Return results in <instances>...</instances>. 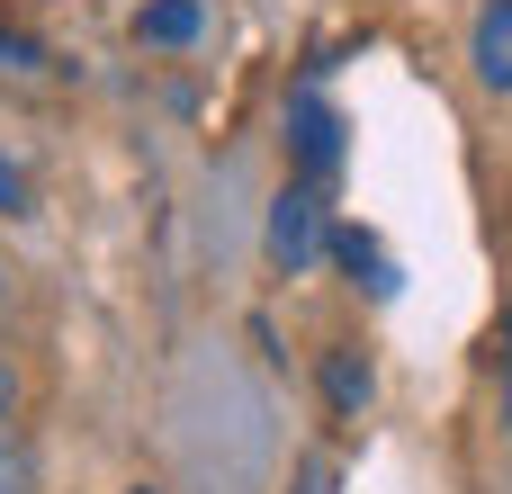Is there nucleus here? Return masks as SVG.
<instances>
[{"mask_svg": "<svg viewBox=\"0 0 512 494\" xmlns=\"http://www.w3.org/2000/svg\"><path fill=\"white\" fill-rule=\"evenodd\" d=\"M468 63H477V81H486L495 99H512V0H486V9H477Z\"/></svg>", "mask_w": 512, "mask_h": 494, "instance_id": "3", "label": "nucleus"}, {"mask_svg": "<svg viewBox=\"0 0 512 494\" xmlns=\"http://www.w3.org/2000/svg\"><path fill=\"white\" fill-rule=\"evenodd\" d=\"M288 494H333V468H324V459H297V477H288Z\"/></svg>", "mask_w": 512, "mask_h": 494, "instance_id": "10", "label": "nucleus"}, {"mask_svg": "<svg viewBox=\"0 0 512 494\" xmlns=\"http://www.w3.org/2000/svg\"><path fill=\"white\" fill-rule=\"evenodd\" d=\"M261 243H270V261L288 270V279H306L324 252H333V225H324V198L306 189V180H288L279 198H270V225H261Z\"/></svg>", "mask_w": 512, "mask_h": 494, "instance_id": "1", "label": "nucleus"}, {"mask_svg": "<svg viewBox=\"0 0 512 494\" xmlns=\"http://www.w3.org/2000/svg\"><path fill=\"white\" fill-rule=\"evenodd\" d=\"M288 153H297L306 189L342 171V108H333L324 90H297V99H288Z\"/></svg>", "mask_w": 512, "mask_h": 494, "instance_id": "2", "label": "nucleus"}, {"mask_svg": "<svg viewBox=\"0 0 512 494\" xmlns=\"http://www.w3.org/2000/svg\"><path fill=\"white\" fill-rule=\"evenodd\" d=\"M135 494H153V486H135Z\"/></svg>", "mask_w": 512, "mask_h": 494, "instance_id": "14", "label": "nucleus"}, {"mask_svg": "<svg viewBox=\"0 0 512 494\" xmlns=\"http://www.w3.org/2000/svg\"><path fill=\"white\" fill-rule=\"evenodd\" d=\"M0 494H36V459L18 432H0Z\"/></svg>", "mask_w": 512, "mask_h": 494, "instance_id": "7", "label": "nucleus"}, {"mask_svg": "<svg viewBox=\"0 0 512 494\" xmlns=\"http://www.w3.org/2000/svg\"><path fill=\"white\" fill-rule=\"evenodd\" d=\"M0 72H45V45L18 36V27H0Z\"/></svg>", "mask_w": 512, "mask_h": 494, "instance_id": "8", "label": "nucleus"}, {"mask_svg": "<svg viewBox=\"0 0 512 494\" xmlns=\"http://www.w3.org/2000/svg\"><path fill=\"white\" fill-rule=\"evenodd\" d=\"M0 324H9V270H0Z\"/></svg>", "mask_w": 512, "mask_h": 494, "instance_id": "13", "label": "nucleus"}, {"mask_svg": "<svg viewBox=\"0 0 512 494\" xmlns=\"http://www.w3.org/2000/svg\"><path fill=\"white\" fill-rule=\"evenodd\" d=\"M495 351H504V414H512V315H504V333H495Z\"/></svg>", "mask_w": 512, "mask_h": 494, "instance_id": "12", "label": "nucleus"}, {"mask_svg": "<svg viewBox=\"0 0 512 494\" xmlns=\"http://www.w3.org/2000/svg\"><path fill=\"white\" fill-rule=\"evenodd\" d=\"M333 252H342V270H351V279H360V288H369V297H396V288H405V279H396V261H387V243H378V234H360V225H351V234H333Z\"/></svg>", "mask_w": 512, "mask_h": 494, "instance_id": "6", "label": "nucleus"}, {"mask_svg": "<svg viewBox=\"0 0 512 494\" xmlns=\"http://www.w3.org/2000/svg\"><path fill=\"white\" fill-rule=\"evenodd\" d=\"M18 207H27V171L0 153V216H18Z\"/></svg>", "mask_w": 512, "mask_h": 494, "instance_id": "9", "label": "nucleus"}, {"mask_svg": "<svg viewBox=\"0 0 512 494\" xmlns=\"http://www.w3.org/2000/svg\"><path fill=\"white\" fill-rule=\"evenodd\" d=\"M369 396H378L369 351H324V405L333 414H369Z\"/></svg>", "mask_w": 512, "mask_h": 494, "instance_id": "4", "label": "nucleus"}, {"mask_svg": "<svg viewBox=\"0 0 512 494\" xmlns=\"http://www.w3.org/2000/svg\"><path fill=\"white\" fill-rule=\"evenodd\" d=\"M9 414H18V369L0 360V432H9Z\"/></svg>", "mask_w": 512, "mask_h": 494, "instance_id": "11", "label": "nucleus"}, {"mask_svg": "<svg viewBox=\"0 0 512 494\" xmlns=\"http://www.w3.org/2000/svg\"><path fill=\"white\" fill-rule=\"evenodd\" d=\"M198 36H207L198 0H144L135 9V45H198Z\"/></svg>", "mask_w": 512, "mask_h": 494, "instance_id": "5", "label": "nucleus"}]
</instances>
